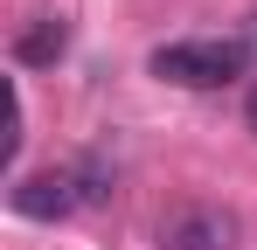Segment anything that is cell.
I'll use <instances>...</instances> for the list:
<instances>
[{
  "instance_id": "3",
  "label": "cell",
  "mask_w": 257,
  "mask_h": 250,
  "mask_svg": "<svg viewBox=\"0 0 257 250\" xmlns=\"http://www.w3.org/2000/svg\"><path fill=\"white\" fill-rule=\"evenodd\" d=\"M160 250H236V215L215 202H188L160 222Z\"/></svg>"
},
{
  "instance_id": "4",
  "label": "cell",
  "mask_w": 257,
  "mask_h": 250,
  "mask_svg": "<svg viewBox=\"0 0 257 250\" xmlns=\"http://www.w3.org/2000/svg\"><path fill=\"white\" fill-rule=\"evenodd\" d=\"M63 56H70V21H63V14H35V21L14 35V63H21V70H56Z\"/></svg>"
},
{
  "instance_id": "5",
  "label": "cell",
  "mask_w": 257,
  "mask_h": 250,
  "mask_svg": "<svg viewBox=\"0 0 257 250\" xmlns=\"http://www.w3.org/2000/svg\"><path fill=\"white\" fill-rule=\"evenodd\" d=\"M243 125L257 132V83H250V97H243Z\"/></svg>"
},
{
  "instance_id": "2",
  "label": "cell",
  "mask_w": 257,
  "mask_h": 250,
  "mask_svg": "<svg viewBox=\"0 0 257 250\" xmlns=\"http://www.w3.org/2000/svg\"><path fill=\"white\" fill-rule=\"evenodd\" d=\"M250 49L229 35H188V42H160L153 49V77L160 83H181V90H222V83L243 77Z\"/></svg>"
},
{
  "instance_id": "1",
  "label": "cell",
  "mask_w": 257,
  "mask_h": 250,
  "mask_svg": "<svg viewBox=\"0 0 257 250\" xmlns=\"http://www.w3.org/2000/svg\"><path fill=\"white\" fill-rule=\"evenodd\" d=\"M104 195H111L104 160H70V167H42V174H14L7 208H14V215H28V222H63L70 208L104 202Z\"/></svg>"
}]
</instances>
